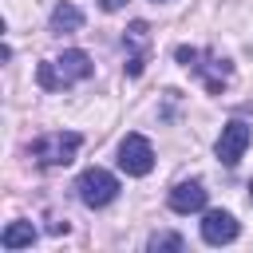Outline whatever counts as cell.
I'll list each match as a JSON object with an SVG mask.
<instances>
[{"label":"cell","mask_w":253,"mask_h":253,"mask_svg":"<svg viewBox=\"0 0 253 253\" xmlns=\"http://www.w3.org/2000/svg\"><path fill=\"white\" fill-rule=\"evenodd\" d=\"M202 237H206V245H229V241L237 237V221H233V213H225V210H210V213L202 217Z\"/></svg>","instance_id":"7"},{"label":"cell","mask_w":253,"mask_h":253,"mask_svg":"<svg viewBox=\"0 0 253 253\" xmlns=\"http://www.w3.org/2000/svg\"><path fill=\"white\" fill-rule=\"evenodd\" d=\"M79 24H83V12H79L75 4H59V8L51 12V28H55V32H75Z\"/></svg>","instance_id":"11"},{"label":"cell","mask_w":253,"mask_h":253,"mask_svg":"<svg viewBox=\"0 0 253 253\" xmlns=\"http://www.w3.org/2000/svg\"><path fill=\"white\" fill-rule=\"evenodd\" d=\"M40 83L47 87V91H55V87H67V83H79V79H87L91 75V55L87 51H63L59 59H51V63H40Z\"/></svg>","instance_id":"1"},{"label":"cell","mask_w":253,"mask_h":253,"mask_svg":"<svg viewBox=\"0 0 253 253\" xmlns=\"http://www.w3.org/2000/svg\"><path fill=\"white\" fill-rule=\"evenodd\" d=\"M36 241V225L32 221H12L4 233H0V245L4 249H24V245H32Z\"/></svg>","instance_id":"10"},{"label":"cell","mask_w":253,"mask_h":253,"mask_svg":"<svg viewBox=\"0 0 253 253\" xmlns=\"http://www.w3.org/2000/svg\"><path fill=\"white\" fill-rule=\"evenodd\" d=\"M245 146H249V126H245L241 119L225 123V126H221V138H217V158H221L225 166H237L241 154H245Z\"/></svg>","instance_id":"6"},{"label":"cell","mask_w":253,"mask_h":253,"mask_svg":"<svg viewBox=\"0 0 253 253\" xmlns=\"http://www.w3.org/2000/svg\"><path fill=\"white\" fill-rule=\"evenodd\" d=\"M182 245H186V241H182L178 233H154V237L146 241V249H154V253H158V249H182Z\"/></svg>","instance_id":"12"},{"label":"cell","mask_w":253,"mask_h":253,"mask_svg":"<svg viewBox=\"0 0 253 253\" xmlns=\"http://www.w3.org/2000/svg\"><path fill=\"white\" fill-rule=\"evenodd\" d=\"M79 146H83V138L75 130H55V134H43L32 142V158L40 166H67Z\"/></svg>","instance_id":"2"},{"label":"cell","mask_w":253,"mask_h":253,"mask_svg":"<svg viewBox=\"0 0 253 253\" xmlns=\"http://www.w3.org/2000/svg\"><path fill=\"white\" fill-rule=\"evenodd\" d=\"M249 198H253V186H249Z\"/></svg>","instance_id":"14"},{"label":"cell","mask_w":253,"mask_h":253,"mask_svg":"<svg viewBox=\"0 0 253 253\" xmlns=\"http://www.w3.org/2000/svg\"><path fill=\"white\" fill-rule=\"evenodd\" d=\"M174 55H178V63H186V67H194V71H206V87H210V91H221V87H225V79H229V63H225V59L213 63V55H206V63H198V47H178Z\"/></svg>","instance_id":"5"},{"label":"cell","mask_w":253,"mask_h":253,"mask_svg":"<svg viewBox=\"0 0 253 253\" xmlns=\"http://www.w3.org/2000/svg\"><path fill=\"white\" fill-rule=\"evenodd\" d=\"M119 166H123V174H130V178L150 174V166H154V146H150L142 134H126V138L119 142Z\"/></svg>","instance_id":"4"},{"label":"cell","mask_w":253,"mask_h":253,"mask_svg":"<svg viewBox=\"0 0 253 253\" xmlns=\"http://www.w3.org/2000/svg\"><path fill=\"white\" fill-rule=\"evenodd\" d=\"M99 4H103V12H119L126 0H99Z\"/></svg>","instance_id":"13"},{"label":"cell","mask_w":253,"mask_h":253,"mask_svg":"<svg viewBox=\"0 0 253 253\" xmlns=\"http://www.w3.org/2000/svg\"><path fill=\"white\" fill-rule=\"evenodd\" d=\"M75 190H79V202H83V206L99 210V206L115 202V194H119V182H115V174H107L103 166H91V170H83V174H79Z\"/></svg>","instance_id":"3"},{"label":"cell","mask_w":253,"mask_h":253,"mask_svg":"<svg viewBox=\"0 0 253 253\" xmlns=\"http://www.w3.org/2000/svg\"><path fill=\"white\" fill-rule=\"evenodd\" d=\"M206 206V186L202 182H178L170 190V210L174 213H198Z\"/></svg>","instance_id":"9"},{"label":"cell","mask_w":253,"mask_h":253,"mask_svg":"<svg viewBox=\"0 0 253 253\" xmlns=\"http://www.w3.org/2000/svg\"><path fill=\"white\" fill-rule=\"evenodd\" d=\"M123 43H130L134 47V55L126 59V75H142V67H146V47H150V28L138 20V24H130L126 28V36H123Z\"/></svg>","instance_id":"8"}]
</instances>
